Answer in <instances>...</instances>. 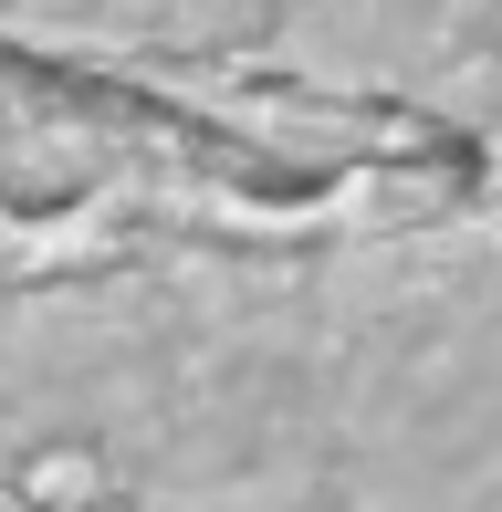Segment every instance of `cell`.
Masks as SVG:
<instances>
[{
  "label": "cell",
  "mask_w": 502,
  "mask_h": 512,
  "mask_svg": "<svg viewBox=\"0 0 502 512\" xmlns=\"http://www.w3.org/2000/svg\"><path fill=\"white\" fill-rule=\"evenodd\" d=\"M0 512H502V0H0Z\"/></svg>",
  "instance_id": "obj_1"
}]
</instances>
